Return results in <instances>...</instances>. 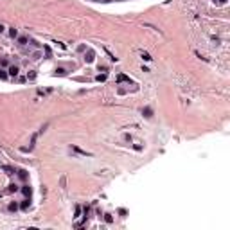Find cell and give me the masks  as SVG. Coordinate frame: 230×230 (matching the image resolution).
Wrapping results in <instances>:
<instances>
[{"mask_svg":"<svg viewBox=\"0 0 230 230\" xmlns=\"http://www.w3.org/2000/svg\"><path fill=\"white\" fill-rule=\"evenodd\" d=\"M18 72H20V68H18L16 65H11V67L7 68V74H9V76H13V77L18 76Z\"/></svg>","mask_w":230,"mask_h":230,"instance_id":"obj_1","label":"cell"},{"mask_svg":"<svg viewBox=\"0 0 230 230\" xmlns=\"http://www.w3.org/2000/svg\"><path fill=\"white\" fill-rule=\"evenodd\" d=\"M94 56H95V54H94V50H88V52H86V56H85V59H86L88 63H92V61H94Z\"/></svg>","mask_w":230,"mask_h":230,"instance_id":"obj_2","label":"cell"},{"mask_svg":"<svg viewBox=\"0 0 230 230\" xmlns=\"http://www.w3.org/2000/svg\"><path fill=\"white\" fill-rule=\"evenodd\" d=\"M22 192H24V194L29 198V196H31V192H33V189H31L29 185H24V187H22Z\"/></svg>","mask_w":230,"mask_h":230,"instance_id":"obj_3","label":"cell"},{"mask_svg":"<svg viewBox=\"0 0 230 230\" xmlns=\"http://www.w3.org/2000/svg\"><path fill=\"white\" fill-rule=\"evenodd\" d=\"M72 149H74V151H77V153H79V155H83V156H90V153H86V151H83V149H79L77 146H72Z\"/></svg>","mask_w":230,"mask_h":230,"instance_id":"obj_4","label":"cell"},{"mask_svg":"<svg viewBox=\"0 0 230 230\" xmlns=\"http://www.w3.org/2000/svg\"><path fill=\"white\" fill-rule=\"evenodd\" d=\"M9 36H11V38H18V31H16L14 27H11V29H9Z\"/></svg>","mask_w":230,"mask_h":230,"instance_id":"obj_5","label":"cell"},{"mask_svg":"<svg viewBox=\"0 0 230 230\" xmlns=\"http://www.w3.org/2000/svg\"><path fill=\"white\" fill-rule=\"evenodd\" d=\"M2 169H4L7 174H13V173H14V169H13V167H9V165H2Z\"/></svg>","mask_w":230,"mask_h":230,"instance_id":"obj_6","label":"cell"},{"mask_svg":"<svg viewBox=\"0 0 230 230\" xmlns=\"http://www.w3.org/2000/svg\"><path fill=\"white\" fill-rule=\"evenodd\" d=\"M18 176H20L22 180H27V171H24V169H20V171H18Z\"/></svg>","mask_w":230,"mask_h":230,"instance_id":"obj_7","label":"cell"},{"mask_svg":"<svg viewBox=\"0 0 230 230\" xmlns=\"http://www.w3.org/2000/svg\"><path fill=\"white\" fill-rule=\"evenodd\" d=\"M7 209H9L11 212H14V210H18V203H14V201H13V203H9V207H7Z\"/></svg>","mask_w":230,"mask_h":230,"instance_id":"obj_8","label":"cell"},{"mask_svg":"<svg viewBox=\"0 0 230 230\" xmlns=\"http://www.w3.org/2000/svg\"><path fill=\"white\" fill-rule=\"evenodd\" d=\"M144 117H153V112H151V108H144Z\"/></svg>","mask_w":230,"mask_h":230,"instance_id":"obj_9","label":"cell"},{"mask_svg":"<svg viewBox=\"0 0 230 230\" xmlns=\"http://www.w3.org/2000/svg\"><path fill=\"white\" fill-rule=\"evenodd\" d=\"M29 205H31V201H29V200H25V201H22V205H20V207H22L24 210H27V209H29Z\"/></svg>","mask_w":230,"mask_h":230,"instance_id":"obj_10","label":"cell"},{"mask_svg":"<svg viewBox=\"0 0 230 230\" xmlns=\"http://www.w3.org/2000/svg\"><path fill=\"white\" fill-rule=\"evenodd\" d=\"M7 76H9V74H7L4 68H0V79H7Z\"/></svg>","mask_w":230,"mask_h":230,"instance_id":"obj_11","label":"cell"},{"mask_svg":"<svg viewBox=\"0 0 230 230\" xmlns=\"http://www.w3.org/2000/svg\"><path fill=\"white\" fill-rule=\"evenodd\" d=\"M0 65H2V67H7V65H9V59H7V58H2V59H0Z\"/></svg>","mask_w":230,"mask_h":230,"instance_id":"obj_12","label":"cell"},{"mask_svg":"<svg viewBox=\"0 0 230 230\" xmlns=\"http://www.w3.org/2000/svg\"><path fill=\"white\" fill-rule=\"evenodd\" d=\"M7 191H9V192H16V191H18V187H16V185H14V183H11V185H9V189H7Z\"/></svg>","mask_w":230,"mask_h":230,"instance_id":"obj_13","label":"cell"},{"mask_svg":"<svg viewBox=\"0 0 230 230\" xmlns=\"http://www.w3.org/2000/svg\"><path fill=\"white\" fill-rule=\"evenodd\" d=\"M18 43H20V45H25V43H27V38H25V36H20V38H18Z\"/></svg>","mask_w":230,"mask_h":230,"instance_id":"obj_14","label":"cell"},{"mask_svg":"<svg viewBox=\"0 0 230 230\" xmlns=\"http://www.w3.org/2000/svg\"><path fill=\"white\" fill-rule=\"evenodd\" d=\"M56 74H59V76H65V74H67V70H65V68H56Z\"/></svg>","mask_w":230,"mask_h":230,"instance_id":"obj_15","label":"cell"},{"mask_svg":"<svg viewBox=\"0 0 230 230\" xmlns=\"http://www.w3.org/2000/svg\"><path fill=\"white\" fill-rule=\"evenodd\" d=\"M104 221H106V223H112V221H113V218H112L110 214H104Z\"/></svg>","mask_w":230,"mask_h":230,"instance_id":"obj_16","label":"cell"},{"mask_svg":"<svg viewBox=\"0 0 230 230\" xmlns=\"http://www.w3.org/2000/svg\"><path fill=\"white\" fill-rule=\"evenodd\" d=\"M95 79H97V81H106V74H99Z\"/></svg>","mask_w":230,"mask_h":230,"instance_id":"obj_17","label":"cell"},{"mask_svg":"<svg viewBox=\"0 0 230 230\" xmlns=\"http://www.w3.org/2000/svg\"><path fill=\"white\" fill-rule=\"evenodd\" d=\"M142 58H144V59H146V61H151V56H149V54H148V52H142Z\"/></svg>","mask_w":230,"mask_h":230,"instance_id":"obj_18","label":"cell"},{"mask_svg":"<svg viewBox=\"0 0 230 230\" xmlns=\"http://www.w3.org/2000/svg\"><path fill=\"white\" fill-rule=\"evenodd\" d=\"M117 79H119V81H129V77H126L124 74H120V76L117 77Z\"/></svg>","mask_w":230,"mask_h":230,"instance_id":"obj_19","label":"cell"},{"mask_svg":"<svg viewBox=\"0 0 230 230\" xmlns=\"http://www.w3.org/2000/svg\"><path fill=\"white\" fill-rule=\"evenodd\" d=\"M40 58H41V52H34V54H33V59H40Z\"/></svg>","mask_w":230,"mask_h":230,"instance_id":"obj_20","label":"cell"},{"mask_svg":"<svg viewBox=\"0 0 230 230\" xmlns=\"http://www.w3.org/2000/svg\"><path fill=\"white\" fill-rule=\"evenodd\" d=\"M31 45H34V47H40L41 43H40V41H36V40H31Z\"/></svg>","mask_w":230,"mask_h":230,"instance_id":"obj_21","label":"cell"},{"mask_svg":"<svg viewBox=\"0 0 230 230\" xmlns=\"http://www.w3.org/2000/svg\"><path fill=\"white\" fill-rule=\"evenodd\" d=\"M4 29H5V27H4V25H2V24H0V34H2V33H4Z\"/></svg>","mask_w":230,"mask_h":230,"instance_id":"obj_22","label":"cell"},{"mask_svg":"<svg viewBox=\"0 0 230 230\" xmlns=\"http://www.w3.org/2000/svg\"><path fill=\"white\" fill-rule=\"evenodd\" d=\"M214 2H218V4H225L227 0H214Z\"/></svg>","mask_w":230,"mask_h":230,"instance_id":"obj_23","label":"cell"},{"mask_svg":"<svg viewBox=\"0 0 230 230\" xmlns=\"http://www.w3.org/2000/svg\"><path fill=\"white\" fill-rule=\"evenodd\" d=\"M95 2H101V0H95Z\"/></svg>","mask_w":230,"mask_h":230,"instance_id":"obj_24","label":"cell"}]
</instances>
